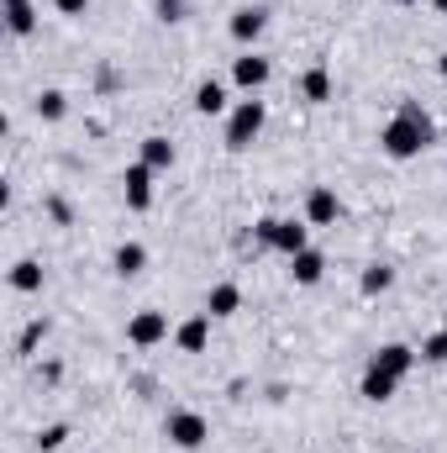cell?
<instances>
[{
  "instance_id": "6",
  "label": "cell",
  "mask_w": 447,
  "mask_h": 453,
  "mask_svg": "<svg viewBox=\"0 0 447 453\" xmlns=\"http://www.w3.org/2000/svg\"><path fill=\"white\" fill-rule=\"evenodd\" d=\"M126 342H132V348H158V342H169V317H163V311H137V317L126 322Z\"/></svg>"
},
{
  "instance_id": "4",
  "label": "cell",
  "mask_w": 447,
  "mask_h": 453,
  "mask_svg": "<svg viewBox=\"0 0 447 453\" xmlns=\"http://www.w3.org/2000/svg\"><path fill=\"white\" fill-rule=\"evenodd\" d=\"M163 438H169L174 449L195 453V449H206V438H211V422H206L201 411H169V417H163Z\"/></svg>"
},
{
  "instance_id": "8",
  "label": "cell",
  "mask_w": 447,
  "mask_h": 453,
  "mask_svg": "<svg viewBox=\"0 0 447 453\" xmlns=\"http://www.w3.org/2000/svg\"><path fill=\"white\" fill-rule=\"evenodd\" d=\"M263 27H269V11H263V5H242V11H231V21H226L231 42H242V48H253V42L263 37Z\"/></svg>"
},
{
  "instance_id": "7",
  "label": "cell",
  "mask_w": 447,
  "mask_h": 453,
  "mask_svg": "<svg viewBox=\"0 0 447 453\" xmlns=\"http://www.w3.org/2000/svg\"><path fill=\"white\" fill-rule=\"evenodd\" d=\"M416 364H421V353H416L411 342H384V348L368 358V369H384V374H395V380H405Z\"/></svg>"
},
{
  "instance_id": "29",
  "label": "cell",
  "mask_w": 447,
  "mask_h": 453,
  "mask_svg": "<svg viewBox=\"0 0 447 453\" xmlns=\"http://www.w3.org/2000/svg\"><path fill=\"white\" fill-rule=\"evenodd\" d=\"M16 5H32V0H5V11H16Z\"/></svg>"
},
{
  "instance_id": "23",
  "label": "cell",
  "mask_w": 447,
  "mask_h": 453,
  "mask_svg": "<svg viewBox=\"0 0 447 453\" xmlns=\"http://www.w3.org/2000/svg\"><path fill=\"white\" fill-rule=\"evenodd\" d=\"M416 353H421V364H447V333H432Z\"/></svg>"
},
{
  "instance_id": "28",
  "label": "cell",
  "mask_w": 447,
  "mask_h": 453,
  "mask_svg": "<svg viewBox=\"0 0 447 453\" xmlns=\"http://www.w3.org/2000/svg\"><path fill=\"white\" fill-rule=\"evenodd\" d=\"M437 74H447V48H443V58H437Z\"/></svg>"
},
{
  "instance_id": "20",
  "label": "cell",
  "mask_w": 447,
  "mask_h": 453,
  "mask_svg": "<svg viewBox=\"0 0 447 453\" xmlns=\"http://www.w3.org/2000/svg\"><path fill=\"white\" fill-rule=\"evenodd\" d=\"M390 285H395V269H390V264H368V269H363V280H358V290H363V296H384Z\"/></svg>"
},
{
  "instance_id": "13",
  "label": "cell",
  "mask_w": 447,
  "mask_h": 453,
  "mask_svg": "<svg viewBox=\"0 0 447 453\" xmlns=\"http://www.w3.org/2000/svg\"><path fill=\"white\" fill-rule=\"evenodd\" d=\"M242 311V290L222 280V285H211V296H206V317H237Z\"/></svg>"
},
{
  "instance_id": "27",
  "label": "cell",
  "mask_w": 447,
  "mask_h": 453,
  "mask_svg": "<svg viewBox=\"0 0 447 453\" xmlns=\"http://www.w3.org/2000/svg\"><path fill=\"white\" fill-rule=\"evenodd\" d=\"M58 5V16H85L90 11V0H53Z\"/></svg>"
},
{
  "instance_id": "22",
  "label": "cell",
  "mask_w": 447,
  "mask_h": 453,
  "mask_svg": "<svg viewBox=\"0 0 447 453\" xmlns=\"http://www.w3.org/2000/svg\"><path fill=\"white\" fill-rule=\"evenodd\" d=\"M64 111H69V96L64 90H42L37 96V116L42 121H64Z\"/></svg>"
},
{
  "instance_id": "16",
  "label": "cell",
  "mask_w": 447,
  "mask_h": 453,
  "mask_svg": "<svg viewBox=\"0 0 447 453\" xmlns=\"http://www.w3.org/2000/svg\"><path fill=\"white\" fill-rule=\"evenodd\" d=\"M137 158H142V164H148V169L158 174V169H169V164H174V142L153 132V137H142V148H137Z\"/></svg>"
},
{
  "instance_id": "30",
  "label": "cell",
  "mask_w": 447,
  "mask_h": 453,
  "mask_svg": "<svg viewBox=\"0 0 447 453\" xmlns=\"http://www.w3.org/2000/svg\"><path fill=\"white\" fill-rule=\"evenodd\" d=\"M432 5H437V11H443V16H447V0H432Z\"/></svg>"
},
{
  "instance_id": "2",
  "label": "cell",
  "mask_w": 447,
  "mask_h": 453,
  "mask_svg": "<svg viewBox=\"0 0 447 453\" xmlns=\"http://www.w3.org/2000/svg\"><path fill=\"white\" fill-rule=\"evenodd\" d=\"M263 121H269V106H263L258 96L237 101V106H231V116H226V148H231V153H247V148L258 142Z\"/></svg>"
},
{
  "instance_id": "5",
  "label": "cell",
  "mask_w": 447,
  "mask_h": 453,
  "mask_svg": "<svg viewBox=\"0 0 447 453\" xmlns=\"http://www.w3.org/2000/svg\"><path fill=\"white\" fill-rule=\"evenodd\" d=\"M269 74H274V64L263 58V53H242V58H231V80H237V90H247V96H258L263 85H269Z\"/></svg>"
},
{
  "instance_id": "25",
  "label": "cell",
  "mask_w": 447,
  "mask_h": 453,
  "mask_svg": "<svg viewBox=\"0 0 447 453\" xmlns=\"http://www.w3.org/2000/svg\"><path fill=\"white\" fill-rule=\"evenodd\" d=\"M42 333H48V322H32V327L21 333V342H16V353H32V348L42 342Z\"/></svg>"
},
{
  "instance_id": "17",
  "label": "cell",
  "mask_w": 447,
  "mask_h": 453,
  "mask_svg": "<svg viewBox=\"0 0 447 453\" xmlns=\"http://www.w3.org/2000/svg\"><path fill=\"white\" fill-rule=\"evenodd\" d=\"M395 385H400L395 374H384V369H368V374H363V385H358V395H363V401H374V406H384V401L395 395Z\"/></svg>"
},
{
  "instance_id": "26",
  "label": "cell",
  "mask_w": 447,
  "mask_h": 453,
  "mask_svg": "<svg viewBox=\"0 0 447 453\" xmlns=\"http://www.w3.org/2000/svg\"><path fill=\"white\" fill-rule=\"evenodd\" d=\"M158 21H185V0H158Z\"/></svg>"
},
{
  "instance_id": "14",
  "label": "cell",
  "mask_w": 447,
  "mask_h": 453,
  "mask_svg": "<svg viewBox=\"0 0 447 453\" xmlns=\"http://www.w3.org/2000/svg\"><path fill=\"white\" fill-rule=\"evenodd\" d=\"M111 269L121 274V280H137V274L148 269V248H142V242H121L116 258H111Z\"/></svg>"
},
{
  "instance_id": "10",
  "label": "cell",
  "mask_w": 447,
  "mask_h": 453,
  "mask_svg": "<svg viewBox=\"0 0 447 453\" xmlns=\"http://www.w3.org/2000/svg\"><path fill=\"white\" fill-rule=\"evenodd\" d=\"M337 217H342V201H337V190L316 185V190L306 196V222H311V226H332Z\"/></svg>"
},
{
  "instance_id": "24",
  "label": "cell",
  "mask_w": 447,
  "mask_h": 453,
  "mask_svg": "<svg viewBox=\"0 0 447 453\" xmlns=\"http://www.w3.org/2000/svg\"><path fill=\"white\" fill-rule=\"evenodd\" d=\"M64 443H69V427H64V422H53V427H42V433H37V449H42V453L64 449Z\"/></svg>"
},
{
  "instance_id": "9",
  "label": "cell",
  "mask_w": 447,
  "mask_h": 453,
  "mask_svg": "<svg viewBox=\"0 0 447 453\" xmlns=\"http://www.w3.org/2000/svg\"><path fill=\"white\" fill-rule=\"evenodd\" d=\"M121 185H126V206H132V211H148V206H153V169H148L142 158H137V164H126Z\"/></svg>"
},
{
  "instance_id": "15",
  "label": "cell",
  "mask_w": 447,
  "mask_h": 453,
  "mask_svg": "<svg viewBox=\"0 0 447 453\" xmlns=\"http://www.w3.org/2000/svg\"><path fill=\"white\" fill-rule=\"evenodd\" d=\"M300 96H306L311 106H327V101H332V74H327L322 64L306 69V74H300Z\"/></svg>"
},
{
  "instance_id": "19",
  "label": "cell",
  "mask_w": 447,
  "mask_h": 453,
  "mask_svg": "<svg viewBox=\"0 0 447 453\" xmlns=\"http://www.w3.org/2000/svg\"><path fill=\"white\" fill-rule=\"evenodd\" d=\"M11 290H21V296L42 290V264H37V258H21V264H11Z\"/></svg>"
},
{
  "instance_id": "21",
  "label": "cell",
  "mask_w": 447,
  "mask_h": 453,
  "mask_svg": "<svg viewBox=\"0 0 447 453\" xmlns=\"http://www.w3.org/2000/svg\"><path fill=\"white\" fill-rule=\"evenodd\" d=\"M5 32H11V37H32V32H37V11H32V5L5 11Z\"/></svg>"
},
{
  "instance_id": "18",
  "label": "cell",
  "mask_w": 447,
  "mask_h": 453,
  "mask_svg": "<svg viewBox=\"0 0 447 453\" xmlns=\"http://www.w3.org/2000/svg\"><path fill=\"white\" fill-rule=\"evenodd\" d=\"M195 111L201 116H222L226 111V85L222 80H201V85H195Z\"/></svg>"
},
{
  "instance_id": "3",
  "label": "cell",
  "mask_w": 447,
  "mask_h": 453,
  "mask_svg": "<svg viewBox=\"0 0 447 453\" xmlns=\"http://www.w3.org/2000/svg\"><path fill=\"white\" fill-rule=\"evenodd\" d=\"M253 232H258L263 248H274V253H284V258H295V253L311 248V222H279V217H263Z\"/></svg>"
},
{
  "instance_id": "11",
  "label": "cell",
  "mask_w": 447,
  "mask_h": 453,
  "mask_svg": "<svg viewBox=\"0 0 447 453\" xmlns=\"http://www.w3.org/2000/svg\"><path fill=\"white\" fill-rule=\"evenodd\" d=\"M206 342H211V317H206V311L174 327V348H179V353H206Z\"/></svg>"
},
{
  "instance_id": "12",
  "label": "cell",
  "mask_w": 447,
  "mask_h": 453,
  "mask_svg": "<svg viewBox=\"0 0 447 453\" xmlns=\"http://www.w3.org/2000/svg\"><path fill=\"white\" fill-rule=\"evenodd\" d=\"M322 274H327V258H322L316 248H306V253L290 258V280H295V285H322Z\"/></svg>"
},
{
  "instance_id": "1",
  "label": "cell",
  "mask_w": 447,
  "mask_h": 453,
  "mask_svg": "<svg viewBox=\"0 0 447 453\" xmlns=\"http://www.w3.org/2000/svg\"><path fill=\"white\" fill-rule=\"evenodd\" d=\"M432 142H437V132H432V116L421 111L416 101H405L400 111L384 121V132H379V148H384V158H395V164H411V158H421Z\"/></svg>"
}]
</instances>
